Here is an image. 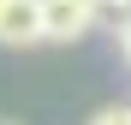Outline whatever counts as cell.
<instances>
[{
  "label": "cell",
  "instance_id": "1",
  "mask_svg": "<svg viewBox=\"0 0 131 125\" xmlns=\"http://www.w3.org/2000/svg\"><path fill=\"white\" fill-rule=\"evenodd\" d=\"M101 24V0H42V42H83Z\"/></svg>",
  "mask_w": 131,
  "mask_h": 125
},
{
  "label": "cell",
  "instance_id": "2",
  "mask_svg": "<svg viewBox=\"0 0 131 125\" xmlns=\"http://www.w3.org/2000/svg\"><path fill=\"white\" fill-rule=\"evenodd\" d=\"M42 42V0H6L0 6V48H36Z\"/></svg>",
  "mask_w": 131,
  "mask_h": 125
},
{
  "label": "cell",
  "instance_id": "3",
  "mask_svg": "<svg viewBox=\"0 0 131 125\" xmlns=\"http://www.w3.org/2000/svg\"><path fill=\"white\" fill-rule=\"evenodd\" d=\"M90 125H131V101H113V107H101Z\"/></svg>",
  "mask_w": 131,
  "mask_h": 125
},
{
  "label": "cell",
  "instance_id": "4",
  "mask_svg": "<svg viewBox=\"0 0 131 125\" xmlns=\"http://www.w3.org/2000/svg\"><path fill=\"white\" fill-rule=\"evenodd\" d=\"M101 12H113L119 24H125V18H131V0H101Z\"/></svg>",
  "mask_w": 131,
  "mask_h": 125
},
{
  "label": "cell",
  "instance_id": "5",
  "mask_svg": "<svg viewBox=\"0 0 131 125\" xmlns=\"http://www.w3.org/2000/svg\"><path fill=\"white\" fill-rule=\"evenodd\" d=\"M119 54H125V66H131V18L119 24Z\"/></svg>",
  "mask_w": 131,
  "mask_h": 125
},
{
  "label": "cell",
  "instance_id": "6",
  "mask_svg": "<svg viewBox=\"0 0 131 125\" xmlns=\"http://www.w3.org/2000/svg\"><path fill=\"white\" fill-rule=\"evenodd\" d=\"M0 6H6V0H0Z\"/></svg>",
  "mask_w": 131,
  "mask_h": 125
}]
</instances>
